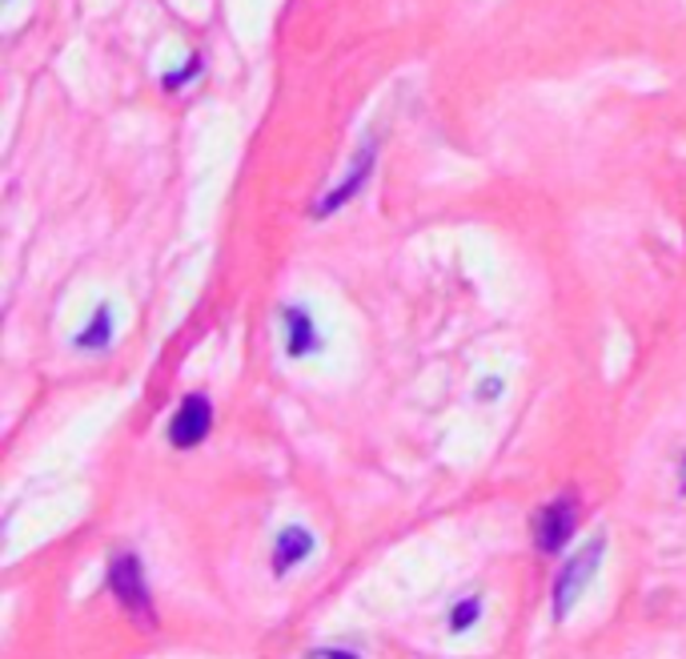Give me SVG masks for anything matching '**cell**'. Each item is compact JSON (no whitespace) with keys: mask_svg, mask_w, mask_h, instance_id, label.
<instances>
[{"mask_svg":"<svg viewBox=\"0 0 686 659\" xmlns=\"http://www.w3.org/2000/svg\"><path fill=\"white\" fill-rule=\"evenodd\" d=\"M683 491H686V462H683Z\"/></svg>","mask_w":686,"mask_h":659,"instance_id":"7c38bea8","label":"cell"},{"mask_svg":"<svg viewBox=\"0 0 686 659\" xmlns=\"http://www.w3.org/2000/svg\"><path fill=\"white\" fill-rule=\"evenodd\" d=\"M310 551H314V535L305 527H285L278 535V543H273V576H285V571H293L297 563H305L310 559Z\"/></svg>","mask_w":686,"mask_h":659,"instance_id":"8992f818","label":"cell"},{"mask_svg":"<svg viewBox=\"0 0 686 659\" xmlns=\"http://www.w3.org/2000/svg\"><path fill=\"white\" fill-rule=\"evenodd\" d=\"M477 619H482V595H465V600H458L454 607H450V615H446V624H450L454 636L470 632Z\"/></svg>","mask_w":686,"mask_h":659,"instance_id":"9c48e42d","label":"cell"},{"mask_svg":"<svg viewBox=\"0 0 686 659\" xmlns=\"http://www.w3.org/2000/svg\"><path fill=\"white\" fill-rule=\"evenodd\" d=\"M603 551H606V539L603 535H594V539L574 555L571 563L559 571V579H554V619H566L582 591L591 588V579L598 576V567H603Z\"/></svg>","mask_w":686,"mask_h":659,"instance_id":"6da1fadb","label":"cell"},{"mask_svg":"<svg viewBox=\"0 0 686 659\" xmlns=\"http://www.w3.org/2000/svg\"><path fill=\"white\" fill-rule=\"evenodd\" d=\"M210 431H213V402L205 399V394H189V399L177 406L173 418H169V443H173L177 450H189V447H198V443H205Z\"/></svg>","mask_w":686,"mask_h":659,"instance_id":"277c9868","label":"cell"},{"mask_svg":"<svg viewBox=\"0 0 686 659\" xmlns=\"http://www.w3.org/2000/svg\"><path fill=\"white\" fill-rule=\"evenodd\" d=\"M370 169H373V145H366V149H361V157H358V165L349 169L346 181H341V186L334 189V193H326V198H322V201H317V205H314L317 217H329V213H334V210H341V205H346V201L353 198V193H358L361 186H366V177H370Z\"/></svg>","mask_w":686,"mask_h":659,"instance_id":"52a82bcc","label":"cell"},{"mask_svg":"<svg viewBox=\"0 0 686 659\" xmlns=\"http://www.w3.org/2000/svg\"><path fill=\"white\" fill-rule=\"evenodd\" d=\"M109 338H113V310L101 306L93 314V322L81 330V338H77V346L81 350H101V346H109Z\"/></svg>","mask_w":686,"mask_h":659,"instance_id":"ba28073f","label":"cell"},{"mask_svg":"<svg viewBox=\"0 0 686 659\" xmlns=\"http://www.w3.org/2000/svg\"><path fill=\"white\" fill-rule=\"evenodd\" d=\"M574 527H578V503H574V494H562L554 499L550 506H542L535 518V547L542 555H554L562 551L566 543H571Z\"/></svg>","mask_w":686,"mask_h":659,"instance_id":"3957f363","label":"cell"},{"mask_svg":"<svg viewBox=\"0 0 686 659\" xmlns=\"http://www.w3.org/2000/svg\"><path fill=\"white\" fill-rule=\"evenodd\" d=\"M305 659H361L353 648H314L305 651Z\"/></svg>","mask_w":686,"mask_h":659,"instance_id":"30bf717a","label":"cell"},{"mask_svg":"<svg viewBox=\"0 0 686 659\" xmlns=\"http://www.w3.org/2000/svg\"><path fill=\"white\" fill-rule=\"evenodd\" d=\"M109 588H113L116 603L125 607L128 615H137L140 624H153V600H149V583H145V567L133 551L113 555L109 563Z\"/></svg>","mask_w":686,"mask_h":659,"instance_id":"7a4b0ae2","label":"cell"},{"mask_svg":"<svg viewBox=\"0 0 686 659\" xmlns=\"http://www.w3.org/2000/svg\"><path fill=\"white\" fill-rule=\"evenodd\" d=\"M498 390H502V382H498V378H490V382L482 390H477V394H498Z\"/></svg>","mask_w":686,"mask_h":659,"instance_id":"8fae6325","label":"cell"},{"mask_svg":"<svg viewBox=\"0 0 686 659\" xmlns=\"http://www.w3.org/2000/svg\"><path fill=\"white\" fill-rule=\"evenodd\" d=\"M281 322H285V354L290 358H310L322 346V334H317L314 319L302 306H285L281 310Z\"/></svg>","mask_w":686,"mask_h":659,"instance_id":"5b68a950","label":"cell"}]
</instances>
